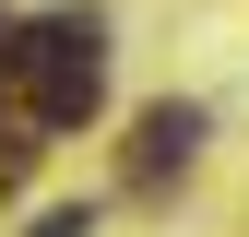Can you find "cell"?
Returning <instances> with one entry per match:
<instances>
[{
    "mask_svg": "<svg viewBox=\"0 0 249 237\" xmlns=\"http://www.w3.org/2000/svg\"><path fill=\"white\" fill-rule=\"evenodd\" d=\"M202 154V107H142V131H131V178H166V166H190Z\"/></svg>",
    "mask_w": 249,
    "mask_h": 237,
    "instance_id": "obj_2",
    "label": "cell"
},
{
    "mask_svg": "<svg viewBox=\"0 0 249 237\" xmlns=\"http://www.w3.org/2000/svg\"><path fill=\"white\" fill-rule=\"evenodd\" d=\"M0 48H12V24H0Z\"/></svg>",
    "mask_w": 249,
    "mask_h": 237,
    "instance_id": "obj_4",
    "label": "cell"
},
{
    "mask_svg": "<svg viewBox=\"0 0 249 237\" xmlns=\"http://www.w3.org/2000/svg\"><path fill=\"white\" fill-rule=\"evenodd\" d=\"M36 237H95V202H59V214H36Z\"/></svg>",
    "mask_w": 249,
    "mask_h": 237,
    "instance_id": "obj_3",
    "label": "cell"
},
{
    "mask_svg": "<svg viewBox=\"0 0 249 237\" xmlns=\"http://www.w3.org/2000/svg\"><path fill=\"white\" fill-rule=\"evenodd\" d=\"M0 71L24 83L36 131H83L95 95H107V24H95V12H36V24H12Z\"/></svg>",
    "mask_w": 249,
    "mask_h": 237,
    "instance_id": "obj_1",
    "label": "cell"
}]
</instances>
